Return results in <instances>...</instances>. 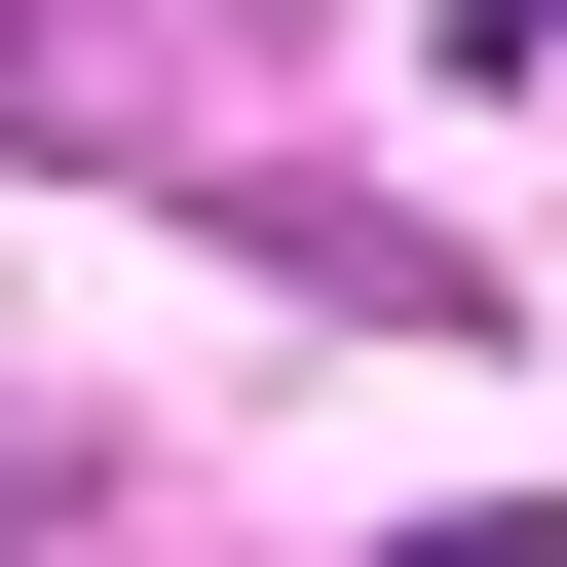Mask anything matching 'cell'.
<instances>
[{
    "mask_svg": "<svg viewBox=\"0 0 567 567\" xmlns=\"http://www.w3.org/2000/svg\"><path fill=\"white\" fill-rule=\"evenodd\" d=\"M529 39H567V0H454V76H529Z\"/></svg>",
    "mask_w": 567,
    "mask_h": 567,
    "instance_id": "6da1fadb",
    "label": "cell"
}]
</instances>
